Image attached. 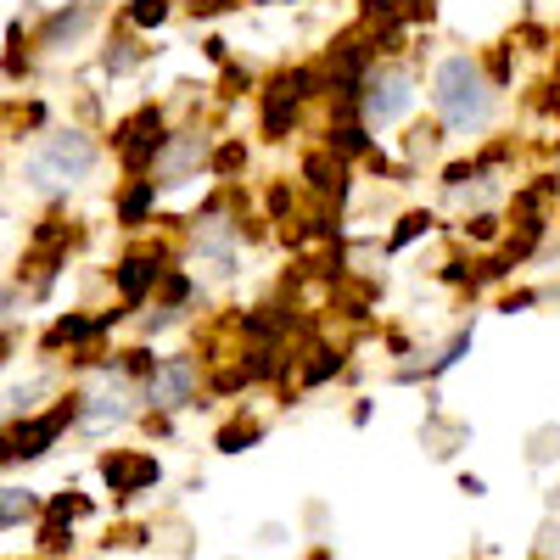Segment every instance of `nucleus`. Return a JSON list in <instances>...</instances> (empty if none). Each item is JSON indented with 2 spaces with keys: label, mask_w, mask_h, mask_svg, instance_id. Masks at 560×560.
<instances>
[{
  "label": "nucleus",
  "mask_w": 560,
  "mask_h": 560,
  "mask_svg": "<svg viewBox=\"0 0 560 560\" xmlns=\"http://www.w3.org/2000/svg\"><path fill=\"white\" fill-rule=\"evenodd\" d=\"M432 107L443 113V124H448L454 135L482 129L488 113H493V84H488L482 62H477V57H465V51L443 57L438 73H432Z\"/></svg>",
  "instance_id": "nucleus-1"
},
{
  "label": "nucleus",
  "mask_w": 560,
  "mask_h": 560,
  "mask_svg": "<svg viewBox=\"0 0 560 560\" xmlns=\"http://www.w3.org/2000/svg\"><path fill=\"white\" fill-rule=\"evenodd\" d=\"M90 168H96V140H90L84 129H51L34 147V158L23 163V185L39 191V197H62Z\"/></svg>",
  "instance_id": "nucleus-2"
},
{
  "label": "nucleus",
  "mask_w": 560,
  "mask_h": 560,
  "mask_svg": "<svg viewBox=\"0 0 560 560\" xmlns=\"http://www.w3.org/2000/svg\"><path fill=\"white\" fill-rule=\"evenodd\" d=\"M415 107V73L398 62H376L359 84V113L370 129H393L404 113Z\"/></svg>",
  "instance_id": "nucleus-3"
},
{
  "label": "nucleus",
  "mask_w": 560,
  "mask_h": 560,
  "mask_svg": "<svg viewBox=\"0 0 560 560\" xmlns=\"http://www.w3.org/2000/svg\"><path fill=\"white\" fill-rule=\"evenodd\" d=\"M79 420V404H57V409H45V415H28L18 420V427L0 438V459H39V454H51V443Z\"/></svg>",
  "instance_id": "nucleus-4"
},
{
  "label": "nucleus",
  "mask_w": 560,
  "mask_h": 560,
  "mask_svg": "<svg viewBox=\"0 0 560 560\" xmlns=\"http://www.w3.org/2000/svg\"><path fill=\"white\" fill-rule=\"evenodd\" d=\"M197 398V359L191 353H174L163 364H152V376H147V404L158 415H174Z\"/></svg>",
  "instance_id": "nucleus-5"
},
{
  "label": "nucleus",
  "mask_w": 560,
  "mask_h": 560,
  "mask_svg": "<svg viewBox=\"0 0 560 560\" xmlns=\"http://www.w3.org/2000/svg\"><path fill=\"white\" fill-rule=\"evenodd\" d=\"M135 415V393L113 376V370H107V376L96 382V387H90L84 398H79V427L84 432H107V427H124V420Z\"/></svg>",
  "instance_id": "nucleus-6"
},
{
  "label": "nucleus",
  "mask_w": 560,
  "mask_h": 560,
  "mask_svg": "<svg viewBox=\"0 0 560 560\" xmlns=\"http://www.w3.org/2000/svg\"><path fill=\"white\" fill-rule=\"evenodd\" d=\"M102 477L118 499H135V493H147L152 482H163V465L152 454H129V448H113L102 454Z\"/></svg>",
  "instance_id": "nucleus-7"
},
{
  "label": "nucleus",
  "mask_w": 560,
  "mask_h": 560,
  "mask_svg": "<svg viewBox=\"0 0 560 560\" xmlns=\"http://www.w3.org/2000/svg\"><path fill=\"white\" fill-rule=\"evenodd\" d=\"M118 147H124V158L140 168V163H158V152L168 147V135H163V113L158 107H140L135 118H124L118 124Z\"/></svg>",
  "instance_id": "nucleus-8"
},
{
  "label": "nucleus",
  "mask_w": 560,
  "mask_h": 560,
  "mask_svg": "<svg viewBox=\"0 0 560 560\" xmlns=\"http://www.w3.org/2000/svg\"><path fill=\"white\" fill-rule=\"evenodd\" d=\"M202 152H208L202 135H174L168 147L158 152V163H152V185H179L185 174L202 163Z\"/></svg>",
  "instance_id": "nucleus-9"
},
{
  "label": "nucleus",
  "mask_w": 560,
  "mask_h": 560,
  "mask_svg": "<svg viewBox=\"0 0 560 560\" xmlns=\"http://www.w3.org/2000/svg\"><path fill=\"white\" fill-rule=\"evenodd\" d=\"M113 280H118V298H124V303H140V298H147L158 280H163V264H158L152 253H129V258L113 269Z\"/></svg>",
  "instance_id": "nucleus-10"
},
{
  "label": "nucleus",
  "mask_w": 560,
  "mask_h": 560,
  "mask_svg": "<svg viewBox=\"0 0 560 560\" xmlns=\"http://www.w3.org/2000/svg\"><path fill=\"white\" fill-rule=\"evenodd\" d=\"M90 23H96V12L84 7V0H73V7H62V12H51L45 18V28H39V45L45 51H62V45H73Z\"/></svg>",
  "instance_id": "nucleus-11"
},
{
  "label": "nucleus",
  "mask_w": 560,
  "mask_h": 560,
  "mask_svg": "<svg viewBox=\"0 0 560 560\" xmlns=\"http://www.w3.org/2000/svg\"><path fill=\"white\" fill-rule=\"evenodd\" d=\"M298 107H303V102H292L280 84H269V90H264V135H275V140H280V135H292Z\"/></svg>",
  "instance_id": "nucleus-12"
},
{
  "label": "nucleus",
  "mask_w": 560,
  "mask_h": 560,
  "mask_svg": "<svg viewBox=\"0 0 560 560\" xmlns=\"http://www.w3.org/2000/svg\"><path fill=\"white\" fill-rule=\"evenodd\" d=\"M364 18H382V23H415V18H432V0H364Z\"/></svg>",
  "instance_id": "nucleus-13"
},
{
  "label": "nucleus",
  "mask_w": 560,
  "mask_h": 560,
  "mask_svg": "<svg viewBox=\"0 0 560 560\" xmlns=\"http://www.w3.org/2000/svg\"><path fill=\"white\" fill-rule=\"evenodd\" d=\"M28 516H34V493L28 488H0V533L23 527Z\"/></svg>",
  "instance_id": "nucleus-14"
},
{
  "label": "nucleus",
  "mask_w": 560,
  "mask_h": 560,
  "mask_svg": "<svg viewBox=\"0 0 560 560\" xmlns=\"http://www.w3.org/2000/svg\"><path fill=\"white\" fill-rule=\"evenodd\" d=\"M258 438H264V427H253L247 415H236V420H230V427L219 432V448H224V454H242V448H253Z\"/></svg>",
  "instance_id": "nucleus-15"
},
{
  "label": "nucleus",
  "mask_w": 560,
  "mask_h": 560,
  "mask_svg": "<svg viewBox=\"0 0 560 560\" xmlns=\"http://www.w3.org/2000/svg\"><path fill=\"white\" fill-rule=\"evenodd\" d=\"M152 197H158V185H152V179H135L129 191H124V208H118V213H124V224H140V219H147Z\"/></svg>",
  "instance_id": "nucleus-16"
},
{
  "label": "nucleus",
  "mask_w": 560,
  "mask_h": 560,
  "mask_svg": "<svg viewBox=\"0 0 560 560\" xmlns=\"http://www.w3.org/2000/svg\"><path fill=\"white\" fill-rule=\"evenodd\" d=\"M308 179H314V191H331V197H342L348 185H342V168L331 163V158H308V168H303Z\"/></svg>",
  "instance_id": "nucleus-17"
},
{
  "label": "nucleus",
  "mask_w": 560,
  "mask_h": 560,
  "mask_svg": "<svg viewBox=\"0 0 560 560\" xmlns=\"http://www.w3.org/2000/svg\"><path fill=\"white\" fill-rule=\"evenodd\" d=\"M102 68H107V73H129V68H140V45H135V39H113V45H107V57H102Z\"/></svg>",
  "instance_id": "nucleus-18"
},
{
  "label": "nucleus",
  "mask_w": 560,
  "mask_h": 560,
  "mask_svg": "<svg viewBox=\"0 0 560 560\" xmlns=\"http://www.w3.org/2000/svg\"><path fill=\"white\" fill-rule=\"evenodd\" d=\"M84 510H90V499H79V493H57L51 504H45V522H68V527H73Z\"/></svg>",
  "instance_id": "nucleus-19"
},
{
  "label": "nucleus",
  "mask_w": 560,
  "mask_h": 560,
  "mask_svg": "<svg viewBox=\"0 0 560 560\" xmlns=\"http://www.w3.org/2000/svg\"><path fill=\"white\" fill-rule=\"evenodd\" d=\"M135 28H158L168 18V0H129V12H124Z\"/></svg>",
  "instance_id": "nucleus-20"
},
{
  "label": "nucleus",
  "mask_w": 560,
  "mask_h": 560,
  "mask_svg": "<svg viewBox=\"0 0 560 560\" xmlns=\"http://www.w3.org/2000/svg\"><path fill=\"white\" fill-rule=\"evenodd\" d=\"M364 147H370V135H364L359 124H342V129H331V152L353 158V152H364Z\"/></svg>",
  "instance_id": "nucleus-21"
},
{
  "label": "nucleus",
  "mask_w": 560,
  "mask_h": 560,
  "mask_svg": "<svg viewBox=\"0 0 560 560\" xmlns=\"http://www.w3.org/2000/svg\"><path fill=\"white\" fill-rule=\"evenodd\" d=\"M555 454H560V432H555V427L533 432V448H527V459H533V465H549Z\"/></svg>",
  "instance_id": "nucleus-22"
},
{
  "label": "nucleus",
  "mask_w": 560,
  "mask_h": 560,
  "mask_svg": "<svg viewBox=\"0 0 560 560\" xmlns=\"http://www.w3.org/2000/svg\"><path fill=\"white\" fill-rule=\"evenodd\" d=\"M465 348H471V325H465V331H459V337H454V342L443 348V359H432V376H443V370H454V364L465 359Z\"/></svg>",
  "instance_id": "nucleus-23"
},
{
  "label": "nucleus",
  "mask_w": 560,
  "mask_h": 560,
  "mask_svg": "<svg viewBox=\"0 0 560 560\" xmlns=\"http://www.w3.org/2000/svg\"><path fill=\"white\" fill-rule=\"evenodd\" d=\"M331 370H337V353H331V348H319V353H314V364L303 370V382L314 387V382H325V376H331Z\"/></svg>",
  "instance_id": "nucleus-24"
},
{
  "label": "nucleus",
  "mask_w": 560,
  "mask_h": 560,
  "mask_svg": "<svg viewBox=\"0 0 560 560\" xmlns=\"http://www.w3.org/2000/svg\"><path fill=\"white\" fill-rule=\"evenodd\" d=\"M427 224H432L427 213H409V219H404V224L393 230V247H409V242H415V236H420V230H427Z\"/></svg>",
  "instance_id": "nucleus-25"
},
{
  "label": "nucleus",
  "mask_w": 560,
  "mask_h": 560,
  "mask_svg": "<svg viewBox=\"0 0 560 560\" xmlns=\"http://www.w3.org/2000/svg\"><path fill=\"white\" fill-rule=\"evenodd\" d=\"M258 544H264V549L287 544V527H280V522H264V527H258Z\"/></svg>",
  "instance_id": "nucleus-26"
},
{
  "label": "nucleus",
  "mask_w": 560,
  "mask_h": 560,
  "mask_svg": "<svg viewBox=\"0 0 560 560\" xmlns=\"http://www.w3.org/2000/svg\"><path fill=\"white\" fill-rule=\"evenodd\" d=\"M242 158H247V152H242V147H224V152H219V158H213V168H219V174H230V168H236V163H242Z\"/></svg>",
  "instance_id": "nucleus-27"
},
{
  "label": "nucleus",
  "mask_w": 560,
  "mask_h": 560,
  "mask_svg": "<svg viewBox=\"0 0 560 560\" xmlns=\"http://www.w3.org/2000/svg\"><path fill=\"white\" fill-rule=\"evenodd\" d=\"M308 560H337V555H331V549H325V544H319V549H308Z\"/></svg>",
  "instance_id": "nucleus-28"
},
{
  "label": "nucleus",
  "mask_w": 560,
  "mask_h": 560,
  "mask_svg": "<svg viewBox=\"0 0 560 560\" xmlns=\"http://www.w3.org/2000/svg\"><path fill=\"white\" fill-rule=\"evenodd\" d=\"M555 113H560V96H555Z\"/></svg>",
  "instance_id": "nucleus-29"
}]
</instances>
